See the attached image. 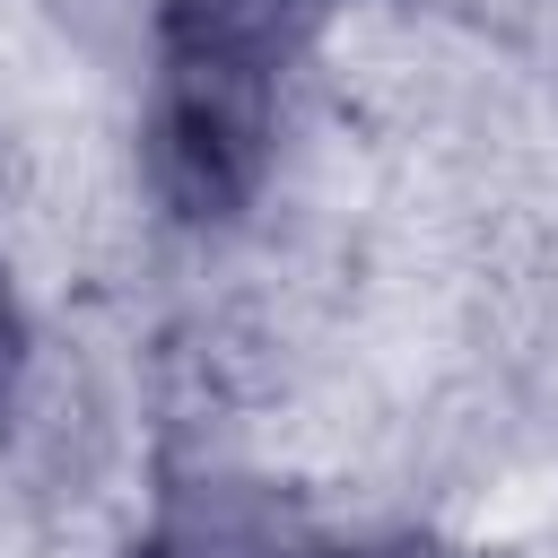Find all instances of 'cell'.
Listing matches in <instances>:
<instances>
[{
  "label": "cell",
  "mask_w": 558,
  "mask_h": 558,
  "mask_svg": "<svg viewBox=\"0 0 558 558\" xmlns=\"http://www.w3.org/2000/svg\"><path fill=\"white\" fill-rule=\"evenodd\" d=\"M323 17L331 0H157L140 148L157 201L183 227H227L262 192L288 61Z\"/></svg>",
  "instance_id": "obj_1"
},
{
  "label": "cell",
  "mask_w": 558,
  "mask_h": 558,
  "mask_svg": "<svg viewBox=\"0 0 558 558\" xmlns=\"http://www.w3.org/2000/svg\"><path fill=\"white\" fill-rule=\"evenodd\" d=\"M296 558H392V549H296Z\"/></svg>",
  "instance_id": "obj_4"
},
{
  "label": "cell",
  "mask_w": 558,
  "mask_h": 558,
  "mask_svg": "<svg viewBox=\"0 0 558 558\" xmlns=\"http://www.w3.org/2000/svg\"><path fill=\"white\" fill-rule=\"evenodd\" d=\"M17 366H26V314H17V296H9V270H0V410H9V392H17Z\"/></svg>",
  "instance_id": "obj_3"
},
{
  "label": "cell",
  "mask_w": 558,
  "mask_h": 558,
  "mask_svg": "<svg viewBox=\"0 0 558 558\" xmlns=\"http://www.w3.org/2000/svg\"><path fill=\"white\" fill-rule=\"evenodd\" d=\"M148 558H296V549H279V532L270 523H253L244 506H201V514H174L157 541H148Z\"/></svg>",
  "instance_id": "obj_2"
}]
</instances>
